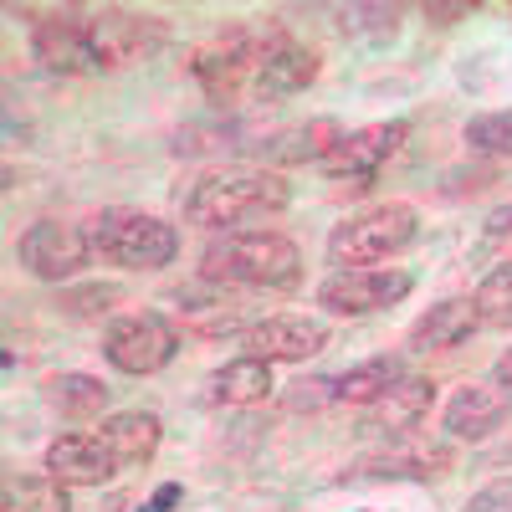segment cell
<instances>
[{
  "label": "cell",
  "instance_id": "1f68e13d",
  "mask_svg": "<svg viewBox=\"0 0 512 512\" xmlns=\"http://www.w3.org/2000/svg\"><path fill=\"white\" fill-rule=\"evenodd\" d=\"M507 16H512V11H507Z\"/></svg>",
  "mask_w": 512,
  "mask_h": 512
},
{
  "label": "cell",
  "instance_id": "9a60e30c",
  "mask_svg": "<svg viewBox=\"0 0 512 512\" xmlns=\"http://www.w3.org/2000/svg\"><path fill=\"white\" fill-rule=\"evenodd\" d=\"M47 472L57 482H67V487H103V482H113L123 472V466L98 441V431H72V436H57L47 446Z\"/></svg>",
  "mask_w": 512,
  "mask_h": 512
},
{
  "label": "cell",
  "instance_id": "484cf974",
  "mask_svg": "<svg viewBox=\"0 0 512 512\" xmlns=\"http://www.w3.org/2000/svg\"><path fill=\"white\" fill-rule=\"evenodd\" d=\"M466 144L477 154H512V108L502 113H477L466 123Z\"/></svg>",
  "mask_w": 512,
  "mask_h": 512
},
{
  "label": "cell",
  "instance_id": "5bb4252c",
  "mask_svg": "<svg viewBox=\"0 0 512 512\" xmlns=\"http://www.w3.org/2000/svg\"><path fill=\"white\" fill-rule=\"evenodd\" d=\"M175 313H180V323L190 328V333H200V338H226V333H236L241 328V318H246V303L236 297V287H216V282H190V287H180L175 297ZM246 333V328H241Z\"/></svg>",
  "mask_w": 512,
  "mask_h": 512
},
{
  "label": "cell",
  "instance_id": "9c48e42d",
  "mask_svg": "<svg viewBox=\"0 0 512 512\" xmlns=\"http://www.w3.org/2000/svg\"><path fill=\"white\" fill-rule=\"evenodd\" d=\"M415 277L400 267H349V272H333L318 287V303L338 318H364L379 308H395L400 297H410Z\"/></svg>",
  "mask_w": 512,
  "mask_h": 512
},
{
  "label": "cell",
  "instance_id": "52a82bcc",
  "mask_svg": "<svg viewBox=\"0 0 512 512\" xmlns=\"http://www.w3.org/2000/svg\"><path fill=\"white\" fill-rule=\"evenodd\" d=\"M180 354V333L164 313H123L103 333V359L118 374H159Z\"/></svg>",
  "mask_w": 512,
  "mask_h": 512
},
{
  "label": "cell",
  "instance_id": "277c9868",
  "mask_svg": "<svg viewBox=\"0 0 512 512\" xmlns=\"http://www.w3.org/2000/svg\"><path fill=\"white\" fill-rule=\"evenodd\" d=\"M415 236H420L415 205H405V200L369 205V210H359V216L333 226V236H328V267L333 272L379 267V262H390V256H400Z\"/></svg>",
  "mask_w": 512,
  "mask_h": 512
},
{
  "label": "cell",
  "instance_id": "4fadbf2b",
  "mask_svg": "<svg viewBox=\"0 0 512 512\" xmlns=\"http://www.w3.org/2000/svg\"><path fill=\"white\" fill-rule=\"evenodd\" d=\"M431 405H436V384L425 379V374H400L390 390H384V395L364 410L359 431H364V436H390V441H400V436L415 431L425 415H431Z\"/></svg>",
  "mask_w": 512,
  "mask_h": 512
},
{
  "label": "cell",
  "instance_id": "ac0fdd59",
  "mask_svg": "<svg viewBox=\"0 0 512 512\" xmlns=\"http://www.w3.org/2000/svg\"><path fill=\"white\" fill-rule=\"evenodd\" d=\"M313 82H318V52H313V47H297V41L287 36L282 47L262 62V72H256L251 98H256V103H282V98L308 93Z\"/></svg>",
  "mask_w": 512,
  "mask_h": 512
},
{
  "label": "cell",
  "instance_id": "30bf717a",
  "mask_svg": "<svg viewBox=\"0 0 512 512\" xmlns=\"http://www.w3.org/2000/svg\"><path fill=\"white\" fill-rule=\"evenodd\" d=\"M164 47V21L144 16V11H93V62L98 72H118V67H134L149 52Z\"/></svg>",
  "mask_w": 512,
  "mask_h": 512
},
{
  "label": "cell",
  "instance_id": "d4e9b609",
  "mask_svg": "<svg viewBox=\"0 0 512 512\" xmlns=\"http://www.w3.org/2000/svg\"><path fill=\"white\" fill-rule=\"evenodd\" d=\"M472 303H477L482 328H512V262H502V267H492L482 277Z\"/></svg>",
  "mask_w": 512,
  "mask_h": 512
},
{
  "label": "cell",
  "instance_id": "8fae6325",
  "mask_svg": "<svg viewBox=\"0 0 512 512\" xmlns=\"http://www.w3.org/2000/svg\"><path fill=\"white\" fill-rule=\"evenodd\" d=\"M31 52L41 67H52V72H98L93 62V16H82V11H47L36 26H31Z\"/></svg>",
  "mask_w": 512,
  "mask_h": 512
},
{
  "label": "cell",
  "instance_id": "4316f807",
  "mask_svg": "<svg viewBox=\"0 0 512 512\" xmlns=\"http://www.w3.org/2000/svg\"><path fill=\"white\" fill-rule=\"evenodd\" d=\"M287 405H292V410H318V405H333V379H303V384H292Z\"/></svg>",
  "mask_w": 512,
  "mask_h": 512
},
{
  "label": "cell",
  "instance_id": "8992f818",
  "mask_svg": "<svg viewBox=\"0 0 512 512\" xmlns=\"http://www.w3.org/2000/svg\"><path fill=\"white\" fill-rule=\"evenodd\" d=\"M410 139V123L405 118H390V123H364L354 134H344L328 159L318 164L333 185H349V190H369L379 180V169L400 154V144Z\"/></svg>",
  "mask_w": 512,
  "mask_h": 512
},
{
  "label": "cell",
  "instance_id": "603a6c76",
  "mask_svg": "<svg viewBox=\"0 0 512 512\" xmlns=\"http://www.w3.org/2000/svg\"><path fill=\"white\" fill-rule=\"evenodd\" d=\"M395 379H400V359H364V364H354V369H344L333 379V405L369 410Z\"/></svg>",
  "mask_w": 512,
  "mask_h": 512
},
{
  "label": "cell",
  "instance_id": "f546056e",
  "mask_svg": "<svg viewBox=\"0 0 512 512\" xmlns=\"http://www.w3.org/2000/svg\"><path fill=\"white\" fill-rule=\"evenodd\" d=\"M175 502H180V487H175V482H164V487L154 492V502H149L144 512H169V507H175Z\"/></svg>",
  "mask_w": 512,
  "mask_h": 512
},
{
  "label": "cell",
  "instance_id": "ffe728a7",
  "mask_svg": "<svg viewBox=\"0 0 512 512\" xmlns=\"http://www.w3.org/2000/svg\"><path fill=\"white\" fill-rule=\"evenodd\" d=\"M272 390H277V384H272V364L267 359H251V354L226 359L216 374L205 379L210 405H262Z\"/></svg>",
  "mask_w": 512,
  "mask_h": 512
},
{
  "label": "cell",
  "instance_id": "4dcf8cb0",
  "mask_svg": "<svg viewBox=\"0 0 512 512\" xmlns=\"http://www.w3.org/2000/svg\"><path fill=\"white\" fill-rule=\"evenodd\" d=\"M492 384H497V390H507L512 395V349L497 359V369H492Z\"/></svg>",
  "mask_w": 512,
  "mask_h": 512
},
{
  "label": "cell",
  "instance_id": "2e32d148",
  "mask_svg": "<svg viewBox=\"0 0 512 512\" xmlns=\"http://www.w3.org/2000/svg\"><path fill=\"white\" fill-rule=\"evenodd\" d=\"M512 415V395L497 384H461L446 400V431L456 441H487L492 431H502V420Z\"/></svg>",
  "mask_w": 512,
  "mask_h": 512
},
{
  "label": "cell",
  "instance_id": "f1b7e54d",
  "mask_svg": "<svg viewBox=\"0 0 512 512\" xmlns=\"http://www.w3.org/2000/svg\"><path fill=\"white\" fill-rule=\"evenodd\" d=\"M472 11H477L472 0H456V6H425V21H436V26H451V21L472 16Z\"/></svg>",
  "mask_w": 512,
  "mask_h": 512
},
{
  "label": "cell",
  "instance_id": "5b68a950",
  "mask_svg": "<svg viewBox=\"0 0 512 512\" xmlns=\"http://www.w3.org/2000/svg\"><path fill=\"white\" fill-rule=\"evenodd\" d=\"M93 251L108 256V262L128 267V272H159L180 256V236L169 221L149 216V210H128V205H113L93 221L88 231Z\"/></svg>",
  "mask_w": 512,
  "mask_h": 512
},
{
  "label": "cell",
  "instance_id": "6da1fadb",
  "mask_svg": "<svg viewBox=\"0 0 512 512\" xmlns=\"http://www.w3.org/2000/svg\"><path fill=\"white\" fill-rule=\"evenodd\" d=\"M292 200V185L277 169H256V164H231V169H210L205 180H195V190L185 195V221L200 231L231 236V226L277 216Z\"/></svg>",
  "mask_w": 512,
  "mask_h": 512
},
{
  "label": "cell",
  "instance_id": "7402d4cb",
  "mask_svg": "<svg viewBox=\"0 0 512 512\" xmlns=\"http://www.w3.org/2000/svg\"><path fill=\"white\" fill-rule=\"evenodd\" d=\"M0 512H72V492H67V482H57L47 472V466H41V472H11Z\"/></svg>",
  "mask_w": 512,
  "mask_h": 512
},
{
  "label": "cell",
  "instance_id": "3957f363",
  "mask_svg": "<svg viewBox=\"0 0 512 512\" xmlns=\"http://www.w3.org/2000/svg\"><path fill=\"white\" fill-rule=\"evenodd\" d=\"M282 41H287V31L277 21H236V26L210 36L205 47H195L190 72L210 103H236L241 93H251L256 72H262V62Z\"/></svg>",
  "mask_w": 512,
  "mask_h": 512
},
{
  "label": "cell",
  "instance_id": "e0dca14e",
  "mask_svg": "<svg viewBox=\"0 0 512 512\" xmlns=\"http://www.w3.org/2000/svg\"><path fill=\"white\" fill-rule=\"evenodd\" d=\"M477 328H482V318H477L472 297H446V303H436L431 313H420L410 323L405 344H410V354H441V349H461Z\"/></svg>",
  "mask_w": 512,
  "mask_h": 512
},
{
  "label": "cell",
  "instance_id": "7a4b0ae2",
  "mask_svg": "<svg viewBox=\"0 0 512 512\" xmlns=\"http://www.w3.org/2000/svg\"><path fill=\"white\" fill-rule=\"evenodd\" d=\"M200 277L216 287H256L287 292L303 282V251L282 231H231L216 236L200 256Z\"/></svg>",
  "mask_w": 512,
  "mask_h": 512
},
{
  "label": "cell",
  "instance_id": "ba28073f",
  "mask_svg": "<svg viewBox=\"0 0 512 512\" xmlns=\"http://www.w3.org/2000/svg\"><path fill=\"white\" fill-rule=\"evenodd\" d=\"M88 256H93L88 231L67 226V221H57V216L26 226L21 241H16V262H21L31 277H41V282H67V277H77L82 267H88Z\"/></svg>",
  "mask_w": 512,
  "mask_h": 512
},
{
  "label": "cell",
  "instance_id": "7c38bea8",
  "mask_svg": "<svg viewBox=\"0 0 512 512\" xmlns=\"http://www.w3.org/2000/svg\"><path fill=\"white\" fill-rule=\"evenodd\" d=\"M241 344L251 359H267V364H303L313 354L328 349V328L318 318H297V313H277L262 318L241 333Z\"/></svg>",
  "mask_w": 512,
  "mask_h": 512
},
{
  "label": "cell",
  "instance_id": "cb8c5ba5",
  "mask_svg": "<svg viewBox=\"0 0 512 512\" xmlns=\"http://www.w3.org/2000/svg\"><path fill=\"white\" fill-rule=\"evenodd\" d=\"M52 405L67 415V420H93V415H103L108 410V384L103 379H93V374H57L52 384Z\"/></svg>",
  "mask_w": 512,
  "mask_h": 512
},
{
  "label": "cell",
  "instance_id": "83f0119b",
  "mask_svg": "<svg viewBox=\"0 0 512 512\" xmlns=\"http://www.w3.org/2000/svg\"><path fill=\"white\" fill-rule=\"evenodd\" d=\"M461 512H512V482H492V487H482Z\"/></svg>",
  "mask_w": 512,
  "mask_h": 512
},
{
  "label": "cell",
  "instance_id": "d6986e66",
  "mask_svg": "<svg viewBox=\"0 0 512 512\" xmlns=\"http://www.w3.org/2000/svg\"><path fill=\"white\" fill-rule=\"evenodd\" d=\"M98 441L113 451V461L128 472V466L154 461V451H159V441H164V425H159L154 410H118V415H108V420L98 425Z\"/></svg>",
  "mask_w": 512,
  "mask_h": 512
},
{
  "label": "cell",
  "instance_id": "44dd1931",
  "mask_svg": "<svg viewBox=\"0 0 512 512\" xmlns=\"http://www.w3.org/2000/svg\"><path fill=\"white\" fill-rule=\"evenodd\" d=\"M359 477H415V482H431L451 472V451L446 446H400V451H374L354 461Z\"/></svg>",
  "mask_w": 512,
  "mask_h": 512
}]
</instances>
